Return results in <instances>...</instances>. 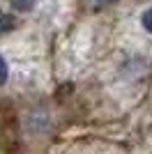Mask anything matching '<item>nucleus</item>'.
I'll use <instances>...</instances> for the list:
<instances>
[{"mask_svg": "<svg viewBox=\"0 0 152 154\" xmlns=\"http://www.w3.org/2000/svg\"><path fill=\"white\" fill-rule=\"evenodd\" d=\"M92 7H106V5H111L113 0H88Z\"/></svg>", "mask_w": 152, "mask_h": 154, "instance_id": "4", "label": "nucleus"}, {"mask_svg": "<svg viewBox=\"0 0 152 154\" xmlns=\"http://www.w3.org/2000/svg\"><path fill=\"white\" fill-rule=\"evenodd\" d=\"M12 5L23 12V9H32V7L37 5V0H12Z\"/></svg>", "mask_w": 152, "mask_h": 154, "instance_id": "1", "label": "nucleus"}, {"mask_svg": "<svg viewBox=\"0 0 152 154\" xmlns=\"http://www.w3.org/2000/svg\"><path fill=\"white\" fill-rule=\"evenodd\" d=\"M141 23H143V28H145L147 32H152V7L147 9V12H143V16H141Z\"/></svg>", "mask_w": 152, "mask_h": 154, "instance_id": "2", "label": "nucleus"}, {"mask_svg": "<svg viewBox=\"0 0 152 154\" xmlns=\"http://www.w3.org/2000/svg\"><path fill=\"white\" fill-rule=\"evenodd\" d=\"M7 76H9V69H7L5 58L0 55V85H5V83H7Z\"/></svg>", "mask_w": 152, "mask_h": 154, "instance_id": "3", "label": "nucleus"}]
</instances>
